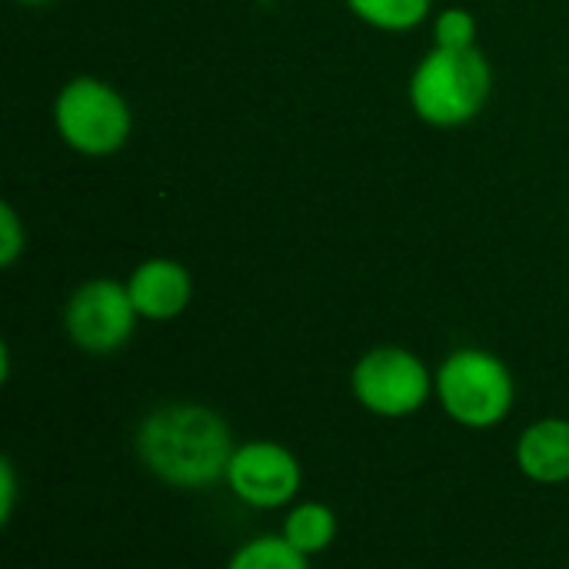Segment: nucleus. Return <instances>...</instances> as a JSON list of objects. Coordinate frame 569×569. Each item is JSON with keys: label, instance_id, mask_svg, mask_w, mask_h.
I'll use <instances>...</instances> for the list:
<instances>
[{"label": "nucleus", "instance_id": "1", "mask_svg": "<svg viewBox=\"0 0 569 569\" xmlns=\"http://www.w3.org/2000/svg\"><path fill=\"white\" fill-rule=\"evenodd\" d=\"M143 470L173 490H207L227 477L237 450L230 423L207 403L173 400L153 407L133 433Z\"/></svg>", "mask_w": 569, "mask_h": 569}, {"label": "nucleus", "instance_id": "2", "mask_svg": "<svg viewBox=\"0 0 569 569\" xmlns=\"http://www.w3.org/2000/svg\"><path fill=\"white\" fill-rule=\"evenodd\" d=\"M493 70L480 47H433L410 77V107L430 127H463L490 100Z\"/></svg>", "mask_w": 569, "mask_h": 569}, {"label": "nucleus", "instance_id": "3", "mask_svg": "<svg viewBox=\"0 0 569 569\" xmlns=\"http://www.w3.org/2000/svg\"><path fill=\"white\" fill-rule=\"evenodd\" d=\"M433 397L457 427L493 430L510 417L517 383L507 360H500L497 353L480 347H460L447 353L437 367Z\"/></svg>", "mask_w": 569, "mask_h": 569}, {"label": "nucleus", "instance_id": "4", "mask_svg": "<svg viewBox=\"0 0 569 569\" xmlns=\"http://www.w3.org/2000/svg\"><path fill=\"white\" fill-rule=\"evenodd\" d=\"M53 127L60 140L83 157H110L133 133L127 97L100 77H70L53 100Z\"/></svg>", "mask_w": 569, "mask_h": 569}, {"label": "nucleus", "instance_id": "5", "mask_svg": "<svg viewBox=\"0 0 569 569\" xmlns=\"http://www.w3.org/2000/svg\"><path fill=\"white\" fill-rule=\"evenodd\" d=\"M350 390L367 413L380 420H403L420 413L433 397V373L413 350L383 343L353 363Z\"/></svg>", "mask_w": 569, "mask_h": 569}, {"label": "nucleus", "instance_id": "6", "mask_svg": "<svg viewBox=\"0 0 569 569\" xmlns=\"http://www.w3.org/2000/svg\"><path fill=\"white\" fill-rule=\"evenodd\" d=\"M137 320L140 313L127 293V283L107 277L80 283L63 307V330L70 343L93 357H107L127 347Z\"/></svg>", "mask_w": 569, "mask_h": 569}, {"label": "nucleus", "instance_id": "7", "mask_svg": "<svg viewBox=\"0 0 569 569\" xmlns=\"http://www.w3.org/2000/svg\"><path fill=\"white\" fill-rule=\"evenodd\" d=\"M223 483L253 510H280L297 500L303 487V467L297 453L277 440H247L237 443Z\"/></svg>", "mask_w": 569, "mask_h": 569}, {"label": "nucleus", "instance_id": "8", "mask_svg": "<svg viewBox=\"0 0 569 569\" xmlns=\"http://www.w3.org/2000/svg\"><path fill=\"white\" fill-rule=\"evenodd\" d=\"M127 293L140 313V320L167 323L177 320L193 300V277L173 257H150L133 267L127 277Z\"/></svg>", "mask_w": 569, "mask_h": 569}, {"label": "nucleus", "instance_id": "9", "mask_svg": "<svg viewBox=\"0 0 569 569\" xmlns=\"http://www.w3.org/2000/svg\"><path fill=\"white\" fill-rule=\"evenodd\" d=\"M517 467L530 483H569V420L543 417L517 437Z\"/></svg>", "mask_w": 569, "mask_h": 569}, {"label": "nucleus", "instance_id": "10", "mask_svg": "<svg viewBox=\"0 0 569 569\" xmlns=\"http://www.w3.org/2000/svg\"><path fill=\"white\" fill-rule=\"evenodd\" d=\"M283 540L290 547H297L303 557H320L333 547L337 533H340V523H337V513L320 503V500H303V503H293L283 517V527H280Z\"/></svg>", "mask_w": 569, "mask_h": 569}, {"label": "nucleus", "instance_id": "11", "mask_svg": "<svg viewBox=\"0 0 569 569\" xmlns=\"http://www.w3.org/2000/svg\"><path fill=\"white\" fill-rule=\"evenodd\" d=\"M347 7L357 20H363L373 30L407 33L430 17L433 0H347Z\"/></svg>", "mask_w": 569, "mask_h": 569}, {"label": "nucleus", "instance_id": "12", "mask_svg": "<svg viewBox=\"0 0 569 569\" xmlns=\"http://www.w3.org/2000/svg\"><path fill=\"white\" fill-rule=\"evenodd\" d=\"M227 569H310V557H303L297 547H290L283 540V533H267V537H253L247 543H240Z\"/></svg>", "mask_w": 569, "mask_h": 569}, {"label": "nucleus", "instance_id": "13", "mask_svg": "<svg viewBox=\"0 0 569 569\" xmlns=\"http://www.w3.org/2000/svg\"><path fill=\"white\" fill-rule=\"evenodd\" d=\"M433 43L447 50H470L477 47V17L463 7H450L433 23Z\"/></svg>", "mask_w": 569, "mask_h": 569}, {"label": "nucleus", "instance_id": "14", "mask_svg": "<svg viewBox=\"0 0 569 569\" xmlns=\"http://www.w3.org/2000/svg\"><path fill=\"white\" fill-rule=\"evenodd\" d=\"M27 250V227L13 203H0V267L10 270Z\"/></svg>", "mask_w": 569, "mask_h": 569}, {"label": "nucleus", "instance_id": "15", "mask_svg": "<svg viewBox=\"0 0 569 569\" xmlns=\"http://www.w3.org/2000/svg\"><path fill=\"white\" fill-rule=\"evenodd\" d=\"M13 503H17V470L13 463L3 457L0 460V523L7 527L13 517Z\"/></svg>", "mask_w": 569, "mask_h": 569}, {"label": "nucleus", "instance_id": "16", "mask_svg": "<svg viewBox=\"0 0 569 569\" xmlns=\"http://www.w3.org/2000/svg\"><path fill=\"white\" fill-rule=\"evenodd\" d=\"M17 3H23V7H43V3H53V0H17Z\"/></svg>", "mask_w": 569, "mask_h": 569}]
</instances>
